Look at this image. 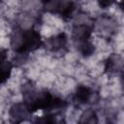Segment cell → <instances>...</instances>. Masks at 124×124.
<instances>
[{"mask_svg": "<svg viewBox=\"0 0 124 124\" xmlns=\"http://www.w3.org/2000/svg\"><path fill=\"white\" fill-rule=\"evenodd\" d=\"M44 45L41 35L35 29H15L11 34V46L16 53H26L36 50Z\"/></svg>", "mask_w": 124, "mask_h": 124, "instance_id": "6da1fadb", "label": "cell"}, {"mask_svg": "<svg viewBox=\"0 0 124 124\" xmlns=\"http://www.w3.org/2000/svg\"><path fill=\"white\" fill-rule=\"evenodd\" d=\"M23 101L31 112L48 110L54 97L46 90H37L32 84H24L22 89Z\"/></svg>", "mask_w": 124, "mask_h": 124, "instance_id": "7a4b0ae2", "label": "cell"}, {"mask_svg": "<svg viewBox=\"0 0 124 124\" xmlns=\"http://www.w3.org/2000/svg\"><path fill=\"white\" fill-rule=\"evenodd\" d=\"M31 110L26 106V104L23 103H16L13 105L10 108L9 114L10 118L13 122H22L26 120L31 115Z\"/></svg>", "mask_w": 124, "mask_h": 124, "instance_id": "3957f363", "label": "cell"}, {"mask_svg": "<svg viewBox=\"0 0 124 124\" xmlns=\"http://www.w3.org/2000/svg\"><path fill=\"white\" fill-rule=\"evenodd\" d=\"M67 42H68V38H67L66 34L62 32L55 36L47 38L44 42V45L46 46V47L48 50H50L52 52H58L60 50H63L66 47Z\"/></svg>", "mask_w": 124, "mask_h": 124, "instance_id": "277c9868", "label": "cell"}, {"mask_svg": "<svg viewBox=\"0 0 124 124\" xmlns=\"http://www.w3.org/2000/svg\"><path fill=\"white\" fill-rule=\"evenodd\" d=\"M92 27L87 24H78L73 28L72 37L76 44L90 40L92 34Z\"/></svg>", "mask_w": 124, "mask_h": 124, "instance_id": "5b68a950", "label": "cell"}, {"mask_svg": "<svg viewBox=\"0 0 124 124\" xmlns=\"http://www.w3.org/2000/svg\"><path fill=\"white\" fill-rule=\"evenodd\" d=\"M93 97V91L84 85H79L77 87L76 92L74 94V101L79 105L87 104L90 102L91 98Z\"/></svg>", "mask_w": 124, "mask_h": 124, "instance_id": "8992f818", "label": "cell"}, {"mask_svg": "<svg viewBox=\"0 0 124 124\" xmlns=\"http://www.w3.org/2000/svg\"><path fill=\"white\" fill-rule=\"evenodd\" d=\"M77 48H78V50L83 56H90V55L93 54L94 51H95V46H94V45L90 42V40L78 43V44H77Z\"/></svg>", "mask_w": 124, "mask_h": 124, "instance_id": "52a82bcc", "label": "cell"}, {"mask_svg": "<svg viewBox=\"0 0 124 124\" xmlns=\"http://www.w3.org/2000/svg\"><path fill=\"white\" fill-rule=\"evenodd\" d=\"M120 68V60L118 56H110L105 63V70L108 73L117 72Z\"/></svg>", "mask_w": 124, "mask_h": 124, "instance_id": "ba28073f", "label": "cell"}, {"mask_svg": "<svg viewBox=\"0 0 124 124\" xmlns=\"http://www.w3.org/2000/svg\"><path fill=\"white\" fill-rule=\"evenodd\" d=\"M12 69H13V64L9 61L2 60L1 63V75H2V83H5L6 80L10 78L11 73H12Z\"/></svg>", "mask_w": 124, "mask_h": 124, "instance_id": "9c48e42d", "label": "cell"}, {"mask_svg": "<svg viewBox=\"0 0 124 124\" xmlns=\"http://www.w3.org/2000/svg\"><path fill=\"white\" fill-rule=\"evenodd\" d=\"M98 119H97V115L96 112L93 109H87L85 110L79 119V123H97Z\"/></svg>", "mask_w": 124, "mask_h": 124, "instance_id": "30bf717a", "label": "cell"}, {"mask_svg": "<svg viewBox=\"0 0 124 124\" xmlns=\"http://www.w3.org/2000/svg\"><path fill=\"white\" fill-rule=\"evenodd\" d=\"M116 0H97L99 6L103 9H106V8H108L110 7L111 5H113L115 3Z\"/></svg>", "mask_w": 124, "mask_h": 124, "instance_id": "8fae6325", "label": "cell"}, {"mask_svg": "<svg viewBox=\"0 0 124 124\" xmlns=\"http://www.w3.org/2000/svg\"><path fill=\"white\" fill-rule=\"evenodd\" d=\"M118 6H119V8L124 12V0H120V2L118 3Z\"/></svg>", "mask_w": 124, "mask_h": 124, "instance_id": "7c38bea8", "label": "cell"}, {"mask_svg": "<svg viewBox=\"0 0 124 124\" xmlns=\"http://www.w3.org/2000/svg\"><path fill=\"white\" fill-rule=\"evenodd\" d=\"M42 1V3L44 4V5H46V4H47V3H49L50 1H52V0H41Z\"/></svg>", "mask_w": 124, "mask_h": 124, "instance_id": "4fadbf2b", "label": "cell"}]
</instances>
